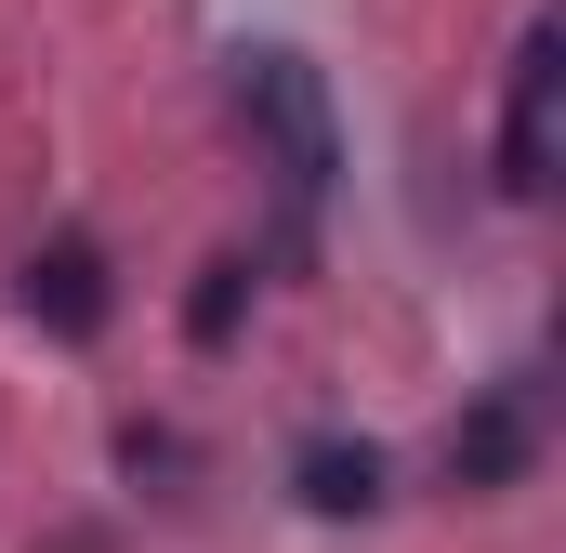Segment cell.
<instances>
[{"instance_id": "4", "label": "cell", "mask_w": 566, "mask_h": 553, "mask_svg": "<svg viewBox=\"0 0 566 553\" xmlns=\"http://www.w3.org/2000/svg\"><path fill=\"white\" fill-rule=\"evenodd\" d=\"M27 316H40L53 343H93V330L119 316V290H106V251H93V238H40V251H27Z\"/></svg>"}, {"instance_id": "6", "label": "cell", "mask_w": 566, "mask_h": 553, "mask_svg": "<svg viewBox=\"0 0 566 553\" xmlns=\"http://www.w3.org/2000/svg\"><path fill=\"white\" fill-rule=\"evenodd\" d=\"M238 303H251V264H211L198 290H185V330H198V343H224V330H238Z\"/></svg>"}, {"instance_id": "7", "label": "cell", "mask_w": 566, "mask_h": 553, "mask_svg": "<svg viewBox=\"0 0 566 553\" xmlns=\"http://www.w3.org/2000/svg\"><path fill=\"white\" fill-rule=\"evenodd\" d=\"M119 461H133V474H185V435H171V421H119Z\"/></svg>"}, {"instance_id": "2", "label": "cell", "mask_w": 566, "mask_h": 553, "mask_svg": "<svg viewBox=\"0 0 566 553\" xmlns=\"http://www.w3.org/2000/svg\"><path fill=\"white\" fill-rule=\"evenodd\" d=\"M554 106H566V27L541 13V27L514 40V66H501V133H488L501 198H541V185H554Z\"/></svg>"}, {"instance_id": "5", "label": "cell", "mask_w": 566, "mask_h": 553, "mask_svg": "<svg viewBox=\"0 0 566 553\" xmlns=\"http://www.w3.org/2000/svg\"><path fill=\"white\" fill-rule=\"evenodd\" d=\"M290 501L303 514H382V448L369 435H303L290 448Z\"/></svg>"}, {"instance_id": "1", "label": "cell", "mask_w": 566, "mask_h": 553, "mask_svg": "<svg viewBox=\"0 0 566 553\" xmlns=\"http://www.w3.org/2000/svg\"><path fill=\"white\" fill-rule=\"evenodd\" d=\"M238 119H251V145L277 158V185H290V211H316L329 198V171H343V119H329V80L303 66V53H238Z\"/></svg>"}, {"instance_id": "3", "label": "cell", "mask_w": 566, "mask_h": 553, "mask_svg": "<svg viewBox=\"0 0 566 553\" xmlns=\"http://www.w3.org/2000/svg\"><path fill=\"white\" fill-rule=\"evenodd\" d=\"M527 474H541V396H527V383H488L474 409L448 421V488L501 501V488H527Z\"/></svg>"}]
</instances>
